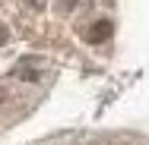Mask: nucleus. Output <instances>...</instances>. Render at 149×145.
Wrapping results in <instances>:
<instances>
[{"mask_svg":"<svg viewBox=\"0 0 149 145\" xmlns=\"http://www.w3.org/2000/svg\"><path fill=\"white\" fill-rule=\"evenodd\" d=\"M111 32H114V25H111L108 19H98V22L89 29V41H92V44H98V41H108V38H111Z\"/></svg>","mask_w":149,"mask_h":145,"instance_id":"obj_1","label":"nucleus"},{"mask_svg":"<svg viewBox=\"0 0 149 145\" xmlns=\"http://www.w3.org/2000/svg\"><path fill=\"white\" fill-rule=\"evenodd\" d=\"M16 76H19V79H26V82H41V69H22V66H19V69H16Z\"/></svg>","mask_w":149,"mask_h":145,"instance_id":"obj_2","label":"nucleus"},{"mask_svg":"<svg viewBox=\"0 0 149 145\" xmlns=\"http://www.w3.org/2000/svg\"><path fill=\"white\" fill-rule=\"evenodd\" d=\"M76 3H79V0H57V10H60V13H70Z\"/></svg>","mask_w":149,"mask_h":145,"instance_id":"obj_3","label":"nucleus"},{"mask_svg":"<svg viewBox=\"0 0 149 145\" xmlns=\"http://www.w3.org/2000/svg\"><path fill=\"white\" fill-rule=\"evenodd\" d=\"M6 41H10V32H6V25L0 22V44H6Z\"/></svg>","mask_w":149,"mask_h":145,"instance_id":"obj_4","label":"nucleus"},{"mask_svg":"<svg viewBox=\"0 0 149 145\" xmlns=\"http://www.w3.org/2000/svg\"><path fill=\"white\" fill-rule=\"evenodd\" d=\"M29 6H35V10H41V6H45V0H29Z\"/></svg>","mask_w":149,"mask_h":145,"instance_id":"obj_5","label":"nucleus"},{"mask_svg":"<svg viewBox=\"0 0 149 145\" xmlns=\"http://www.w3.org/2000/svg\"><path fill=\"white\" fill-rule=\"evenodd\" d=\"M3 101H6V88H0V104H3Z\"/></svg>","mask_w":149,"mask_h":145,"instance_id":"obj_6","label":"nucleus"}]
</instances>
